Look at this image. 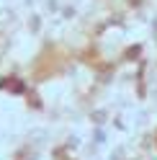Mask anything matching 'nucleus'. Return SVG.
<instances>
[{
  "label": "nucleus",
  "instance_id": "nucleus-1",
  "mask_svg": "<svg viewBox=\"0 0 157 160\" xmlns=\"http://www.w3.org/2000/svg\"><path fill=\"white\" fill-rule=\"evenodd\" d=\"M3 88H5V91H13V93H21L23 91V83H18L16 78H8V80H3Z\"/></svg>",
  "mask_w": 157,
  "mask_h": 160
}]
</instances>
